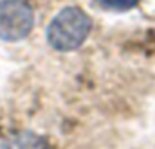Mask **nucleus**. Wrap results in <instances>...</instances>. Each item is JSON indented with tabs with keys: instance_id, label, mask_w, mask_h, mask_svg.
<instances>
[{
	"instance_id": "nucleus-1",
	"label": "nucleus",
	"mask_w": 155,
	"mask_h": 149,
	"mask_svg": "<svg viewBox=\"0 0 155 149\" xmlns=\"http://www.w3.org/2000/svg\"><path fill=\"white\" fill-rule=\"evenodd\" d=\"M90 29V16L76 5H69L51 20L47 27V41L58 52H72L85 43Z\"/></svg>"
},
{
	"instance_id": "nucleus-2",
	"label": "nucleus",
	"mask_w": 155,
	"mask_h": 149,
	"mask_svg": "<svg viewBox=\"0 0 155 149\" xmlns=\"http://www.w3.org/2000/svg\"><path fill=\"white\" fill-rule=\"evenodd\" d=\"M35 13L27 0H0V40L20 41L33 31Z\"/></svg>"
},
{
	"instance_id": "nucleus-3",
	"label": "nucleus",
	"mask_w": 155,
	"mask_h": 149,
	"mask_svg": "<svg viewBox=\"0 0 155 149\" xmlns=\"http://www.w3.org/2000/svg\"><path fill=\"white\" fill-rule=\"evenodd\" d=\"M2 149H49V144L41 135L33 131H16L4 140Z\"/></svg>"
},
{
	"instance_id": "nucleus-4",
	"label": "nucleus",
	"mask_w": 155,
	"mask_h": 149,
	"mask_svg": "<svg viewBox=\"0 0 155 149\" xmlns=\"http://www.w3.org/2000/svg\"><path fill=\"white\" fill-rule=\"evenodd\" d=\"M139 4L141 0H94V5L103 11H130Z\"/></svg>"
}]
</instances>
